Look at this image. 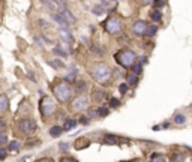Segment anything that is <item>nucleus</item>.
<instances>
[{"label": "nucleus", "mask_w": 192, "mask_h": 162, "mask_svg": "<svg viewBox=\"0 0 192 162\" xmlns=\"http://www.w3.org/2000/svg\"><path fill=\"white\" fill-rule=\"evenodd\" d=\"M132 74H135V75H140L141 72H143V63L141 62H135L134 65H132Z\"/></svg>", "instance_id": "4be33fe9"}, {"label": "nucleus", "mask_w": 192, "mask_h": 162, "mask_svg": "<svg viewBox=\"0 0 192 162\" xmlns=\"http://www.w3.org/2000/svg\"><path fill=\"white\" fill-rule=\"evenodd\" d=\"M108 101V92L105 89H95L92 92V96H90V102H95V104H104V102Z\"/></svg>", "instance_id": "6e6552de"}, {"label": "nucleus", "mask_w": 192, "mask_h": 162, "mask_svg": "<svg viewBox=\"0 0 192 162\" xmlns=\"http://www.w3.org/2000/svg\"><path fill=\"white\" fill-rule=\"evenodd\" d=\"M90 146V140L89 138H84V137H78L74 143V147L77 150H83V148H87Z\"/></svg>", "instance_id": "ddd939ff"}, {"label": "nucleus", "mask_w": 192, "mask_h": 162, "mask_svg": "<svg viewBox=\"0 0 192 162\" xmlns=\"http://www.w3.org/2000/svg\"><path fill=\"white\" fill-rule=\"evenodd\" d=\"M51 18H53L56 23H59L60 26H63V27H69V26H71L68 21H66V18H65L60 12H51Z\"/></svg>", "instance_id": "4468645a"}, {"label": "nucleus", "mask_w": 192, "mask_h": 162, "mask_svg": "<svg viewBox=\"0 0 192 162\" xmlns=\"http://www.w3.org/2000/svg\"><path fill=\"white\" fill-rule=\"evenodd\" d=\"M6 129H8L6 122H5V119L0 117V132H6Z\"/></svg>", "instance_id": "ea45409f"}, {"label": "nucleus", "mask_w": 192, "mask_h": 162, "mask_svg": "<svg viewBox=\"0 0 192 162\" xmlns=\"http://www.w3.org/2000/svg\"><path fill=\"white\" fill-rule=\"evenodd\" d=\"M90 107V99L86 94H77L69 102V111L71 113H80L84 114V111H87Z\"/></svg>", "instance_id": "7ed1b4c3"}, {"label": "nucleus", "mask_w": 192, "mask_h": 162, "mask_svg": "<svg viewBox=\"0 0 192 162\" xmlns=\"http://www.w3.org/2000/svg\"><path fill=\"white\" fill-rule=\"evenodd\" d=\"M9 110V98L5 93H0V114Z\"/></svg>", "instance_id": "2eb2a0df"}, {"label": "nucleus", "mask_w": 192, "mask_h": 162, "mask_svg": "<svg viewBox=\"0 0 192 162\" xmlns=\"http://www.w3.org/2000/svg\"><path fill=\"white\" fill-rule=\"evenodd\" d=\"M21 147V143L17 141V140H12V141L9 143V146H8V150H11V152H18Z\"/></svg>", "instance_id": "b1692460"}, {"label": "nucleus", "mask_w": 192, "mask_h": 162, "mask_svg": "<svg viewBox=\"0 0 192 162\" xmlns=\"http://www.w3.org/2000/svg\"><path fill=\"white\" fill-rule=\"evenodd\" d=\"M69 150H71V144L66 141H60L59 143V152H62V153H68Z\"/></svg>", "instance_id": "393cba45"}, {"label": "nucleus", "mask_w": 192, "mask_h": 162, "mask_svg": "<svg viewBox=\"0 0 192 162\" xmlns=\"http://www.w3.org/2000/svg\"><path fill=\"white\" fill-rule=\"evenodd\" d=\"M17 131L21 135H33L38 131V125L36 120L32 117H23L17 122Z\"/></svg>", "instance_id": "423d86ee"}, {"label": "nucleus", "mask_w": 192, "mask_h": 162, "mask_svg": "<svg viewBox=\"0 0 192 162\" xmlns=\"http://www.w3.org/2000/svg\"><path fill=\"white\" fill-rule=\"evenodd\" d=\"M87 116H89V119L92 120V119H96L98 117V108H92V110H89V113H87Z\"/></svg>", "instance_id": "4c0bfd02"}, {"label": "nucleus", "mask_w": 192, "mask_h": 162, "mask_svg": "<svg viewBox=\"0 0 192 162\" xmlns=\"http://www.w3.org/2000/svg\"><path fill=\"white\" fill-rule=\"evenodd\" d=\"M146 29H147V23L143 20H138L132 24V32L137 35V36H141V35L146 33Z\"/></svg>", "instance_id": "f8f14e48"}, {"label": "nucleus", "mask_w": 192, "mask_h": 162, "mask_svg": "<svg viewBox=\"0 0 192 162\" xmlns=\"http://www.w3.org/2000/svg\"><path fill=\"white\" fill-rule=\"evenodd\" d=\"M53 94H54L56 101L60 104H68L72 98H74V89L71 84L65 83V81H59L51 87Z\"/></svg>", "instance_id": "f03ea898"}, {"label": "nucleus", "mask_w": 192, "mask_h": 162, "mask_svg": "<svg viewBox=\"0 0 192 162\" xmlns=\"http://www.w3.org/2000/svg\"><path fill=\"white\" fill-rule=\"evenodd\" d=\"M191 108H192V107H191Z\"/></svg>", "instance_id": "09e8293b"}, {"label": "nucleus", "mask_w": 192, "mask_h": 162, "mask_svg": "<svg viewBox=\"0 0 192 162\" xmlns=\"http://www.w3.org/2000/svg\"><path fill=\"white\" fill-rule=\"evenodd\" d=\"M173 122H174V125H185L186 116L183 113H176V114L173 116Z\"/></svg>", "instance_id": "a211bd4d"}, {"label": "nucleus", "mask_w": 192, "mask_h": 162, "mask_svg": "<svg viewBox=\"0 0 192 162\" xmlns=\"http://www.w3.org/2000/svg\"><path fill=\"white\" fill-rule=\"evenodd\" d=\"M114 59H116V62L122 68L129 69V68H132V65L135 63L137 56H135V53H134L132 50H126V48H125V50H120V51H117V53L114 54Z\"/></svg>", "instance_id": "20e7f679"}, {"label": "nucleus", "mask_w": 192, "mask_h": 162, "mask_svg": "<svg viewBox=\"0 0 192 162\" xmlns=\"http://www.w3.org/2000/svg\"><path fill=\"white\" fill-rule=\"evenodd\" d=\"M75 80H77V72L74 71V72H71V74H68L66 77H65V83H68V84H74L75 83Z\"/></svg>", "instance_id": "bb28decb"}, {"label": "nucleus", "mask_w": 192, "mask_h": 162, "mask_svg": "<svg viewBox=\"0 0 192 162\" xmlns=\"http://www.w3.org/2000/svg\"><path fill=\"white\" fill-rule=\"evenodd\" d=\"M150 18H152V21L159 23V21L162 20V12H161L159 9H153V11L150 12Z\"/></svg>", "instance_id": "aec40b11"}, {"label": "nucleus", "mask_w": 192, "mask_h": 162, "mask_svg": "<svg viewBox=\"0 0 192 162\" xmlns=\"http://www.w3.org/2000/svg\"><path fill=\"white\" fill-rule=\"evenodd\" d=\"M90 123V119L87 114H81L80 116V119H78V125H83V126H87Z\"/></svg>", "instance_id": "c756f323"}, {"label": "nucleus", "mask_w": 192, "mask_h": 162, "mask_svg": "<svg viewBox=\"0 0 192 162\" xmlns=\"http://www.w3.org/2000/svg\"><path fill=\"white\" fill-rule=\"evenodd\" d=\"M108 114H110V108L108 107H99L98 108V117L104 119V117H107Z\"/></svg>", "instance_id": "a878e982"}, {"label": "nucleus", "mask_w": 192, "mask_h": 162, "mask_svg": "<svg viewBox=\"0 0 192 162\" xmlns=\"http://www.w3.org/2000/svg\"><path fill=\"white\" fill-rule=\"evenodd\" d=\"M126 162H141L140 159H132V161H126Z\"/></svg>", "instance_id": "de8ad7c7"}, {"label": "nucleus", "mask_w": 192, "mask_h": 162, "mask_svg": "<svg viewBox=\"0 0 192 162\" xmlns=\"http://www.w3.org/2000/svg\"><path fill=\"white\" fill-rule=\"evenodd\" d=\"M153 6H155V9H161V8L165 6V2L164 0H155L153 2Z\"/></svg>", "instance_id": "58836bf2"}, {"label": "nucleus", "mask_w": 192, "mask_h": 162, "mask_svg": "<svg viewBox=\"0 0 192 162\" xmlns=\"http://www.w3.org/2000/svg\"><path fill=\"white\" fill-rule=\"evenodd\" d=\"M53 53H54L56 56H62V57H66V56H68V53H66V51H65L62 47H56Z\"/></svg>", "instance_id": "2f4dec72"}, {"label": "nucleus", "mask_w": 192, "mask_h": 162, "mask_svg": "<svg viewBox=\"0 0 192 162\" xmlns=\"http://www.w3.org/2000/svg\"><path fill=\"white\" fill-rule=\"evenodd\" d=\"M171 128V123L170 122H164L161 126H153V131H159V129H170Z\"/></svg>", "instance_id": "72a5a7b5"}, {"label": "nucleus", "mask_w": 192, "mask_h": 162, "mask_svg": "<svg viewBox=\"0 0 192 162\" xmlns=\"http://www.w3.org/2000/svg\"><path fill=\"white\" fill-rule=\"evenodd\" d=\"M29 78L32 81H36V78H35V74H33V71H29Z\"/></svg>", "instance_id": "a18cd8bd"}, {"label": "nucleus", "mask_w": 192, "mask_h": 162, "mask_svg": "<svg viewBox=\"0 0 192 162\" xmlns=\"http://www.w3.org/2000/svg\"><path fill=\"white\" fill-rule=\"evenodd\" d=\"M186 156L185 153H180V152H174L171 155V162H185Z\"/></svg>", "instance_id": "6ab92c4d"}, {"label": "nucleus", "mask_w": 192, "mask_h": 162, "mask_svg": "<svg viewBox=\"0 0 192 162\" xmlns=\"http://www.w3.org/2000/svg\"><path fill=\"white\" fill-rule=\"evenodd\" d=\"M72 89H74V92H77V94H86L87 89H89V84H87V81H86V80L78 78V80H75V83H74Z\"/></svg>", "instance_id": "9d476101"}, {"label": "nucleus", "mask_w": 192, "mask_h": 162, "mask_svg": "<svg viewBox=\"0 0 192 162\" xmlns=\"http://www.w3.org/2000/svg\"><path fill=\"white\" fill-rule=\"evenodd\" d=\"M59 162H78V161H77L75 158H72V156H62L59 159Z\"/></svg>", "instance_id": "e433bc0d"}, {"label": "nucleus", "mask_w": 192, "mask_h": 162, "mask_svg": "<svg viewBox=\"0 0 192 162\" xmlns=\"http://www.w3.org/2000/svg\"><path fill=\"white\" fill-rule=\"evenodd\" d=\"M48 134H50V137H53V138H57V137H60L63 134V128L60 125H53V126H50V129H48Z\"/></svg>", "instance_id": "f3484780"}, {"label": "nucleus", "mask_w": 192, "mask_h": 162, "mask_svg": "<svg viewBox=\"0 0 192 162\" xmlns=\"http://www.w3.org/2000/svg\"><path fill=\"white\" fill-rule=\"evenodd\" d=\"M120 99H117V98H110L108 99V108H119L120 107Z\"/></svg>", "instance_id": "c85d7f7f"}, {"label": "nucleus", "mask_w": 192, "mask_h": 162, "mask_svg": "<svg viewBox=\"0 0 192 162\" xmlns=\"http://www.w3.org/2000/svg\"><path fill=\"white\" fill-rule=\"evenodd\" d=\"M158 33V26H147V29H146V36L147 38H152V36H155V35Z\"/></svg>", "instance_id": "5701e85b"}, {"label": "nucleus", "mask_w": 192, "mask_h": 162, "mask_svg": "<svg viewBox=\"0 0 192 162\" xmlns=\"http://www.w3.org/2000/svg\"><path fill=\"white\" fill-rule=\"evenodd\" d=\"M41 38L44 40H45V44H51V42H53V40L50 39V38H47V36H45V35H41Z\"/></svg>", "instance_id": "c03bdc74"}, {"label": "nucleus", "mask_w": 192, "mask_h": 162, "mask_svg": "<svg viewBox=\"0 0 192 162\" xmlns=\"http://www.w3.org/2000/svg\"><path fill=\"white\" fill-rule=\"evenodd\" d=\"M150 162H167L164 155H161V153H153L150 158Z\"/></svg>", "instance_id": "cd10ccee"}, {"label": "nucleus", "mask_w": 192, "mask_h": 162, "mask_svg": "<svg viewBox=\"0 0 192 162\" xmlns=\"http://www.w3.org/2000/svg\"><path fill=\"white\" fill-rule=\"evenodd\" d=\"M9 141V138H8L6 132H0V146H3V144H6Z\"/></svg>", "instance_id": "c9c22d12"}, {"label": "nucleus", "mask_w": 192, "mask_h": 162, "mask_svg": "<svg viewBox=\"0 0 192 162\" xmlns=\"http://www.w3.org/2000/svg\"><path fill=\"white\" fill-rule=\"evenodd\" d=\"M126 80H128V86H132V87H135V86L138 84V75L129 74V75H126Z\"/></svg>", "instance_id": "412c9836"}, {"label": "nucleus", "mask_w": 192, "mask_h": 162, "mask_svg": "<svg viewBox=\"0 0 192 162\" xmlns=\"http://www.w3.org/2000/svg\"><path fill=\"white\" fill-rule=\"evenodd\" d=\"M123 143H129V141L114 134H105L102 137V144H107V146H120Z\"/></svg>", "instance_id": "1a4fd4ad"}, {"label": "nucleus", "mask_w": 192, "mask_h": 162, "mask_svg": "<svg viewBox=\"0 0 192 162\" xmlns=\"http://www.w3.org/2000/svg\"><path fill=\"white\" fill-rule=\"evenodd\" d=\"M35 162H54L51 158H44V159H38V161H35Z\"/></svg>", "instance_id": "37998d69"}, {"label": "nucleus", "mask_w": 192, "mask_h": 162, "mask_svg": "<svg viewBox=\"0 0 192 162\" xmlns=\"http://www.w3.org/2000/svg\"><path fill=\"white\" fill-rule=\"evenodd\" d=\"M128 90H129L128 83H122V84L119 86V92H120V94H126V93H128Z\"/></svg>", "instance_id": "473e14b6"}, {"label": "nucleus", "mask_w": 192, "mask_h": 162, "mask_svg": "<svg viewBox=\"0 0 192 162\" xmlns=\"http://www.w3.org/2000/svg\"><path fill=\"white\" fill-rule=\"evenodd\" d=\"M92 12L95 14L96 17H99V15H102V14L105 12V9H104L102 5H96V6L93 8V9H92Z\"/></svg>", "instance_id": "7c9ffc66"}, {"label": "nucleus", "mask_w": 192, "mask_h": 162, "mask_svg": "<svg viewBox=\"0 0 192 162\" xmlns=\"http://www.w3.org/2000/svg\"><path fill=\"white\" fill-rule=\"evenodd\" d=\"M77 126H78V120L77 119H71V117H68L66 120H65V123H63V131H72V129H75Z\"/></svg>", "instance_id": "dca6fc26"}, {"label": "nucleus", "mask_w": 192, "mask_h": 162, "mask_svg": "<svg viewBox=\"0 0 192 162\" xmlns=\"http://www.w3.org/2000/svg\"><path fill=\"white\" fill-rule=\"evenodd\" d=\"M39 113H41L44 120L50 119L54 113H57V105L50 96H42L41 98V101H39Z\"/></svg>", "instance_id": "39448f33"}, {"label": "nucleus", "mask_w": 192, "mask_h": 162, "mask_svg": "<svg viewBox=\"0 0 192 162\" xmlns=\"http://www.w3.org/2000/svg\"><path fill=\"white\" fill-rule=\"evenodd\" d=\"M38 144H41V141H39V140H33V141L26 143L24 146H26V147H30V146H38Z\"/></svg>", "instance_id": "79ce46f5"}, {"label": "nucleus", "mask_w": 192, "mask_h": 162, "mask_svg": "<svg viewBox=\"0 0 192 162\" xmlns=\"http://www.w3.org/2000/svg\"><path fill=\"white\" fill-rule=\"evenodd\" d=\"M155 0H143V3H146V5H152Z\"/></svg>", "instance_id": "49530a36"}, {"label": "nucleus", "mask_w": 192, "mask_h": 162, "mask_svg": "<svg viewBox=\"0 0 192 162\" xmlns=\"http://www.w3.org/2000/svg\"><path fill=\"white\" fill-rule=\"evenodd\" d=\"M59 33H60V39L66 44V45H69L71 47V44L74 42V38H72V33H71V30H69L68 27H63L60 26L59 27Z\"/></svg>", "instance_id": "9b49d317"}, {"label": "nucleus", "mask_w": 192, "mask_h": 162, "mask_svg": "<svg viewBox=\"0 0 192 162\" xmlns=\"http://www.w3.org/2000/svg\"><path fill=\"white\" fill-rule=\"evenodd\" d=\"M104 29H105V32L110 35H119L122 32V29H123V23L122 20L119 18V17H108L105 23H104Z\"/></svg>", "instance_id": "0eeeda50"}, {"label": "nucleus", "mask_w": 192, "mask_h": 162, "mask_svg": "<svg viewBox=\"0 0 192 162\" xmlns=\"http://www.w3.org/2000/svg\"><path fill=\"white\" fill-rule=\"evenodd\" d=\"M122 77H126V75L125 74H122V72H119V71H113V78H114V80H117V78H122Z\"/></svg>", "instance_id": "a19ab883"}, {"label": "nucleus", "mask_w": 192, "mask_h": 162, "mask_svg": "<svg viewBox=\"0 0 192 162\" xmlns=\"http://www.w3.org/2000/svg\"><path fill=\"white\" fill-rule=\"evenodd\" d=\"M90 77L101 86H108L113 78V71L107 63H95L90 68Z\"/></svg>", "instance_id": "f257e3e1"}, {"label": "nucleus", "mask_w": 192, "mask_h": 162, "mask_svg": "<svg viewBox=\"0 0 192 162\" xmlns=\"http://www.w3.org/2000/svg\"><path fill=\"white\" fill-rule=\"evenodd\" d=\"M6 158H8V148L0 146V161H5Z\"/></svg>", "instance_id": "f704fd0d"}]
</instances>
